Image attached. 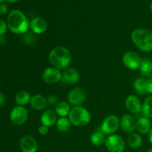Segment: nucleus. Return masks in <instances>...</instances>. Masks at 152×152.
<instances>
[{"label":"nucleus","instance_id":"4","mask_svg":"<svg viewBox=\"0 0 152 152\" xmlns=\"http://www.w3.org/2000/svg\"><path fill=\"white\" fill-rule=\"evenodd\" d=\"M68 117L71 124L78 127L87 126L91 121L90 113L82 106H74L71 108Z\"/></svg>","mask_w":152,"mask_h":152},{"label":"nucleus","instance_id":"31","mask_svg":"<svg viewBox=\"0 0 152 152\" xmlns=\"http://www.w3.org/2000/svg\"><path fill=\"white\" fill-rule=\"evenodd\" d=\"M38 132L39 134L43 135V136H44V135H46L48 133V127L42 125V126H40L39 127Z\"/></svg>","mask_w":152,"mask_h":152},{"label":"nucleus","instance_id":"35","mask_svg":"<svg viewBox=\"0 0 152 152\" xmlns=\"http://www.w3.org/2000/svg\"><path fill=\"white\" fill-rule=\"evenodd\" d=\"M5 1H7V2H9V3H13V2H15V1H18V0H5Z\"/></svg>","mask_w":152,"mask_h":152},{"label":"nucleus","instance_id":"1","mask_svg":"<svg viewBox=\"0 0 152 152\" xmlns=\"http://www.w3.org/2000/svg\"><path fill=\"white\" fill-rule=\"evenodd\" d=\"M8 29L16 34H24L28 32L30 26L27 16L19 10H13L9 13L7 19Z\"/></svg>","mask_w":152,"mask_h":152},{"label":"nucleus","instance_id":"13","mask_svg":"<svg viewBox=\"0 0 152 152\" xmlns=\"http://www.w3.org/2000/svg\"><path fill=\"white\" fill-rule=\"evenodd\" d=\"M120 127L126 133H133L137 129V122L134 117L129 114H126L121 117Z\"/></svg>","mask_w":152,"mask_h":152},{"label":"nucleus","instance_id":"3","mask_svg":"<svg viewBox=\"0 0 152 152\" xmlns=\"http://www.w3.org/2000/svg\"><path fill=\"white\" fill-rule=\"evenodd\" d=\"M134 44L142 51L152 50V31L145 28L134 30L132 33Z\"/></svg>","mask_w":152,"mask_h":152},{"label":"nucleus","instance_id":"34","mask_svg":"<svg viewBox=\"0 0 152 152\" xmlns=\"http://www.w3.org/2000/svg\"><path fill=\"white\" fill-rule=\"evenodd\" d=\"M148 139H149L150 142H151V145H152V129L149 132V133H148Z\"/></svg>","mask_w":152,"mask_h":152},{"label":"nucleus","instance_id":"14","mask_svg":"<svg viewBox=\"0 0 152 152\" xmlns=\"http://www.w3.org/2000/svg\"><path fill=\"white\" fill-rule=\"evenodd\" d=\"M142 104L137 96L130 95L126 99V107L132 114H138L142 111Z\"/></svg>","mask_w":152,"mask_h":152},{"label":"nucleus","instance_id":"10","mask_svg":"<svg viewBox=\"0 0 152 152\" xmlns=\"http://www.w3.org/2000/svg\"><path fill=\"white\" fill-rule=\"evenodd\" d=\"M62 72L55 68H48L43 71L42 79L48 84H55L61 81Z\"/></svg>","mask_w":152,"mask_h":152},{"label":"nucleus","instance_id":"32","mask_svg":"<svg viewBox=\"0 0 152 152\" xmlns=\"http://www.w3.org/2000/svg\"><path fill=\"white\" fill-rule=\"evenodd\" d=\"M7 6L4 3L0 4V15H5L7 13Z\"/></svg>","mask_w":152,"mask_h":152},{"label":"nucleus","instance_id":"5","mask_svg":"<svg viewBox=\"0 0 152 152\" xmlns=\"http://www.w3.org/2000/svg\"><path fill=\"white\" fill-rule=\"evenodd\" d=\"M105 145L110 152H123L126 148V142L121 136L112 134L106 138Z\"/></svg>","mask_w":152,"mask_h":152},{"label":"nucleus","instance_id":"16","mask_svg":"<svg viewBox=\"0 0 152 152\" xmlns=\"http://www.w3.org/2000/svg\"><path fill=\"white\" fill-rule=\"evenodd\" d=\"M57 114L53 110H47L44 111L41 116V123L43 126L51 127L57 122Z\"/></svg>","mask_w":152,"mask_h":152},{"label":"nucleus","instance_id":"28","mask_svg":"<svg viewBox=\"0 0 152 152\" xmlns=\"http://www.w3.org/2000/svg\"><path fill=\"white\" fill-rule=\"evenodd\" d=\"M7 28L8 27H7V22H5L2 19H0V37L5 34Z\"/></svg>","mask_w":152,"mask_h":152},{"label":"nucleus","instance_id":"22","mask_svg":"<svg viewBox=\"0 0 152 152\" xmlns=\"http://www.w3.org/2000/svg\"><path fill=\"white\" fill-rule=\"evenodd\" d=\"M105 135V134L102 133L101 131H96V132H94L90 138L92 145H94V146H100V145H103L106 140Z\"/></svg>","mask_w":152,"mask_h":152},{"label":"nucleus","instance_id":"19","mask_svg":"<svg viewBox=\"0 0 152 152\" xmlns=\"http://www.w3.org/2000/svg\"><path fill=\"white\" fill-rule=\"evenodd\" d=\"M140 72L143 77L152 78V61L147 58L142 59L140 67Z\"/></svg>","mask_w":152,"mask_h":152},{"label":"nucleus","instance_id":"9","mask_svg":"<svg viewBox=\"0 0 152 152\" xmlns=\"http://www.w3.org/2000/svg\"><path fill=\"white\" fill-rule=\"evenodd\" d=\"M86 92L80 88H75L72 89L68 94V102L74 106H80L86 101Z\"/></svg>","mask_w":152,"mask_h":152},{"label":"nucleus","instance_id":"25","mask_svg":"<svg viewBox=\"0 0 152 152\" xmlns=\"http://www.w3.org/2000/svg\"><path fill=\"white\" fill-rule=\"evenodd\" d=\"M145 83H146V80L144 78L140 77L137 79L134 83V88L135 91L140 95L145 94L147 93L145 89Z\"/></svg>","mask_w":152,"mask_h":152},{"label":"nucleus","instance_id":"6","mask_svg":"<svg viewBox=\"0 0 152 152\" xmlns=\"http://www.w3.org/2000/svg\"><path fill=\"white\" fill-rule=\"evenodd\" d=\"M120 126V121L115 115L107 117L102 122L100 126V131L105 134L112 135L118 130Z\"/></svg>","mask_w":152,"mask_h":152},{"label":"nucleus","instance_id":"38","mask_svg":"<svg viewBox=\"0 0 152 152\" xmlns=\"http://www.w3.org/2000/svg\"><path fill=\"white\" fill-rule=\"evenodd\" d=\"M4 1H5V0H0V3H2Z\"/></svg>","mask_w":152,"mask_h":152},{"label":"nucleus","instance_id":"39","mask_svg":"<svg viewBox=\"0 0 152 152\" xmlns=\"http://www.w3.org/2000/svg\"><path fill=\"white\" fill-rule=\"evenodd\" d=\"M0 42H1V40H0Z\"/></svg>","mask_w":152,"mask_h":152},{"label":"nucleus","instance_id":"36","mask_svg":"<svg viewBox=\"0 0 152 152\" xmlns=\"http://www.w3.org/2000/svg\"><path fill=\"white\" fill-rule=\"evenodd\" d=\"M149 7H150V10H151V12H152V1H151V2L150 3V6H149Z\"/></svg>","mask_w":152,"mask_h":152},{"label":"nucleus","instance_id":"37","mask_svg":"<svg viewBox=\"0 0 152 152\" xmlns=\"http://www.w3.org/2000/svg\"><path fill=\"white\" fill-rule=\"evenodd\" d=\"M147 152H152V148H150V149L148 150V151H147Z\"/></svg>","mask_w":152,"mask_h":152},{"label":"nucleus","instance_id":"26","mask_svg":"<svg viewBox=\"0 0 152 152\" xmlns=\"http://www.w3.org/2000/svg\"><path fill=\"white\" fill-rule=\"evenodd\" d=\"M71 122L66 117H60L56 123V129L60 132H67L71 128Z\"/></svg>","mask_w":152,"mask_h":152},{"label":"nucleus","instance_id":"20","mask_svg":"<svg viewBox=\"0 0 152 152\" xmlns=\"http://www.w3.org/2000/svg\"><path fill=\"white\" fill-rule=\"evenodd\" d=\"M71 110L70 105L65 101H61L58 102L55 107V112L61 117H65L66 116L69 115Z\"/></svg>","mask_w":152,"mask_h":152},{"label":"nucleus","instance_id":"21","mask_svg":"<svg viewBox=\"0 0 152 152\" xmlns=\"http://www.w3.org/2000/svg\"><path fill=\"white\" fill-rule=\"evenodd\" d=\"M127 142L132 148H138L142 145V139L139 134L132 133L128 137Z\"/></svg>","mask_w":152,"mask_h":152},{"label":"nucleus","instance_id":"33","mask_svg":"<svg viewBox=\"0 0 152 152\" xmlns=\"http://www.w3.org/2000/svg\"><path fill=\"white\" fill-rule=\"evenodd\" d=\"M4 101H5V97L4 94L2 93H0V106L4 103Z\"/></svg>","mask_w":152,"mask_h":152},{"label":"nucleus","instance_id":"11","mask_svg":"<svg viewBox=\"0 0 152 152\" xmlns=\"http://www.w3.org/2000/svg\"><path fill=\"white\" fill-rule=\"evenodd\" d=\"M80 76L78 71L73 68H67L62 72L61 82L63 84H74L78 83Z\"/></svg>","mask_w":152,"mask_h":152},{"label":"nucleus","instance_id":"15","mask_svg":"<svg viewBox=\"0 0 152 152\" xmlns=\"http://www.w3.org/2000/svg\"><path fill=\"white\" fill-rule=\"evenodd\" d=\"M48 28V24L45 19L40 17H36L30 22V28L35 34H41L45 32Z\"/></svg>","mask_w":152,"mask_h":152},{"label":"nucleus","instance_id":"24","mask_svg":"<svg viewBox=\"0 0 152 152\" xmlns=\"http://www.w3.org/2000/svg\"><path fill=\"white\" fill-rule=\"evenodd\" d=\"M142 113L143 117L152 118V96H149L145 99L142 105Z\"/></svg>","mask_w":152,"mask_h":152},{"label":"nucleus","instance_id":"18","mask_svg":"<svg viewBox=\"0 0 152 152\" xmlns=\"http://www.w3.org/2000/svg\"><path fill=\"white\" fill-rule=\"evenodd\" d=\"M31 107L35 110H42L47 105V99L41 94H36L31 99Z\"/></svg>","mask_w":152,"mask_h":152},{"label":"nucleus","instance_id":"12","mask_svg":"<svg viewBox=\"0 0 152 152\" xmlns=\"http://www.w3.org/2000/svg\"><path fill=\"white\" fill-rule=\"evenodd\" d=\"M19 146L22 152H37L38 148L37 140L30 135H25L21 139Z\"/></svg>","mask_w":152,"mask_h":152},{"label":"nucleus","instance_id":"29","mask_svg":"<svg viewBox=\"0 0 152 152\" xmlns=\"http://www.w3.org/2000/svg\"><path fill=\"white\" fill-rule=\"evenodd\" d=\"M47 102L50 105H53L58 102V97L55 94H50L47 99Z\"/></svg>","mask_w":152,"mask_h":152},{"label":"nucleus","instance_id":"27","mask_svg":"<svg viewBox=\"0 0 152 152\" xmlns=\"http://www.w3.org/2000/svg\"><path fill=\"white\" fill-rule=\"evenodd\" d=\"M37 38L35 37V34L33 32H26L23 34V41L25 44L28 45H34L36 42Z\"/></svg>","mask_w":152,"mask_h":152},{"label":"nucleus","instance_id":"17","mask_svg":"<svg viewBox=\"0 0 152 152\" xmlns=\"http://www.w3.org/2000/svg\"><path fill=\"white\" fill-rule=\"evenodd\" d=\"M151 128V122L149 118L145 117H141L137 121V130L142 134H146L149 133Z\"/></svg>","mask_w":152,"mask_h":152},{"label":"nucleus","instance_id":"2","mask_svg":"<svg viewBox=\"0 0 152 152\" xmlns=\"http://www.w3.org/2000/svg\"><path fill=\"white\" fill-rule=\"evenodd\" d=\"M48 59L53 68L59 70H64L68 68L71 64L72 55L68 48L59 46L50 50L48 55Z\"/></svg>","mask_w":152,"mask_h":152},{"label":"nucleus","instance_id":"7","mask_svg":"<svg viewBox=\"0 0 152 152\" xmlns=\"http://www.w3.org/2000/svg\"><path fill=\"white\" fill-rule=\"evenodd\" d=\"M10 121L14 126H19L25 124L28 120V113L26 108L23 106L18 105L13 108L10 114Z\"/></svg>","mask_w":152,"mask_h":152},{"label":"nucleus","instance_id":"30","mask_svg":"<svg viewBox=\"0 0 152 152\" xmlns=\"http://www.w3.org/2000/svg\"><path fill=\"white\" fill-rule=\"evenodd\" d=\"M145 89H146L147 93L152 94V78H148V80H146Z\"/></svg>","mask_w":152,"mask_h":152},{"label":"nucleus","instance_id":"8","mask_svg":"<svg viewBox=\"0 0 152 152\" xmlns=\"http://www.w3.org/2000/svg\"><path fill=\"white\" fill-rule=\"evenodd\" d=\"M142 59L139 54L134 51H128L123 55V63L126 68L132 70L140 68Z\"/></svg>","mask_w":152,"mask_h":152},{"label":"nucleus","instance_id":"23","mask_svg":"<svg viewBox=\"0 0 152 152\" xmlns=\"http://www.w3.org/2000/svg\"><path fill=\"white\" fill-rule=\"evenodd\" d=\"M31 97L30 93H28L26 91H21L16 95L15 101L18 105L23 106V105H27L28 102H31Z\"/></svg>","mask_w":152,"mask_h":152}]
</instances>
